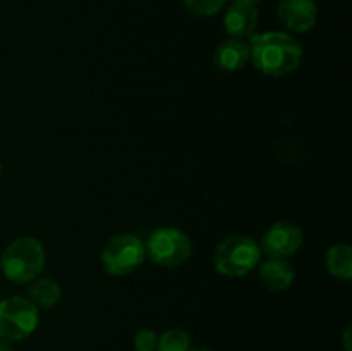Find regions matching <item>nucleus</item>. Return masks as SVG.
<instances>
[{"instance_id":"f257e3e1","label":"nucleus","mask_w":352,"mask_h":351,"mask_svg":"<svg viewBox=\"0 0 352 351\" xmlns=\"http://www.w3.org/2000/svg\"><path fill=\"white\" fill-rule=\"evenodd\" d=\"M250 50L254 67L274 78L296 71L302 61L301 45L280 31L251 34Z\"/></svg>"},{"instance_id":"f03ea898","label":"nucleus","mask_w":352,"mask_h":351,"mask_svg":"<svg viewBox=\"0 0 352 351\" xmlns=\"http://www.w3.org/2000/svg\"><path fill=\"white\" fill-rule=\"evenodd\" d=\"M45 265L43 244L34 237H17L3 250L0 268L9 281L28 284L36 279Z\"/></svg>"},{"instance_id":"7ed1b4c3","label":"nucleus","mask_w":352,"mask_h":351,"mask_svg":"<svg viewBox=\"0 0 352 351\" xmlns=\"http://www.w3.org/2000/svg\"><path fill=\"white\" fill-rule=\"evenodd\" d=\"M261 250L256 241L243 234H232L219 243L213 253L217 272L227 277H243L260 264Z\"/></svg>"},{"instance_id":"20e7f679","label":"nucleus","mask_w":352,"mask_h":351,"mask_svg":"<svg viewBox=\"0 0 352 351\" xmlns=\"http://www.w3.org/2000/svg\"><path fill=\"white\" fill-rule=\"evenodd\" d=\"M148 258L162 267H179L192 255L191 240L177 227H158L144 244Z\"/></svg>"},{"instance_id":"39448f33","label":"nucleus","mask_w":352,"mask_h":351,"mask_svg":"<svg viewBox=\"0 0 352 351\" xmlns=\"http://www.w3.org/2000/svg\"><path fill=\"white\" fill-rule=\"evenodd\" d=\"M146 258L144 243L134 234L113 236L102 250V265L107 274L122 277L129 275L140 267Z\"/></svg>"},{"instance_id":"423d86ee","label":"nucleus","mask_w":352,"mask_h":351,"mask_svg":"<svg viewBox=\"0 0 352 351\" xmlns=\"http://www.w3.org/2000/svg\"><path fill=\"white\" fill-rule=\"evenodd\" d=\"M40 323L38 308L23 296H10L0 301V337L21 341L36 330Z\"/></svg>"},{"instance_id":"0eeeda50","label":"nucleus","mask_w":352,"mask_h":351,"mask_svg":"<svg viewBox=\"0 0 352 351\" xmlns=\"http://www.w3.org/2000/svg\"><path fill=\"white\" fill-rule=\"evenodd\" d=\"M302 241L301 227L291 222H277L265 233L261 250L270 258H287L301 248Z\"/></svg>"},{"instance_id":"6e6552de","label":"nucleus","mask_w":352,"mask_h":351,"mask_svg":"<svg viewBox=\"0 0 352 351\" xmlns=\"http://www.w3.org/2000/svg\"><path fill=\"white\" fill-rule=\"evenodd\" d=\"M277 12L285 28L296 33H306L315 28L318 7L315 0H280Z\"/></svg>"},{"instance_id":"1a4fd4ad","label":"nucleus","mask_w":352,"mask_h":351,"mask_svg":"<svg viewBox=\"0 0 352 351\" xmlns=\"http://www.w3.org/2000/svg\"><path fill=\"white\" fill-rule=\"evenodd\" d=\"M256 24V6L241 2V0H234V3H230L226 16H223V30H226V33L232 38H239V40L254 34Z\"/></svg>"},{"instance_id":"9d476101","label":"nucleus","mask_w":352,"mask_h":351,"mask_svg":"<svg viewBox=\"0 0 352 351\" xmlns=\"http://www.w3.org/2000/svg\"><path fill=\"white\" fill-rule=\"evenodd\" d=\"M215 65L222 71H239L248 62L251 61L250 43L239 40V38H230L220 43L213 54Z\"/></svg>"},{"instance_id":"9b49d317","label":"nucleus","mask_w":352,"mask_h":351,"mask_svg":"<svg viewBox=\"0 0 352 351\" xmlns=\"http://www.w3.org/2000/svg\"><path fill=\"white\" fill-rule=\"evenodd\" d=\"M260 279L270 291H285L294 282V268L284 258H270L260 265Z\"/></svg>"},{"instance_id":"f8f14e48","label":"nucleus","mask_w":352,"mask_h":351,"mask_svg":"<svg viewBox=\"0 0 352 351\" xmlns=\"http://www.w3.org/2000/svg\"><path fill=\"white\" fill-rule=\"evenodd\" d=\"M28 295H30V301L36 308L38 306L40 308H54L60 301L62 289L54 279H38L28 288Z\"/></svg>"},{"instance_id":"ddd939ff","label":"nucleus","mask_w":352,"mask_h":351,"mask_svg":"<svg viewBox=\"0 0 352 351\" xmlns=\"http://www.w3.org/2000/svg\"><path fill=\"white\" fill-rule=\"evenodd\" d=\"M329 272L339 281H349L352 277V250L349 244H333L327 253Z\"/></svg>"},{"instance_id":"4468645a","label":"nucleus","mask_w":352,"mask_h":351,"mask_svg":"<svg viewBox=\"0 0 352 351\" xmlns=\"http://www.w3.org/2000/svg\"><path fill=\"white\" fill-rule=\"evenodd\" d=\"M191 336L182 329H168L158 337L155 351H189Z\"/></svg>"},{"instance_id":"2eb2a0df","label":"nucleus","mask_w":352,"mask_h":351,"mask_svg":"<svg viewBox=\"0 0 352 351\" xmlns=\"http://www.w3.org/2000/svg\"><path fill=\"white\" fill-rule=\"evenodd\" d=\"M182 6L195 16L208 17L222 10L226 0H182Z\"/></svg>"},{"instance_id":"dca6fc26","label":"nucleus","mask_w":352,"mask_h":351,"mask_svg":"<svg viewBox=\"0 0 352 351\" xmlns=\"http://www.w3.org/2000/svg\"><path fill=\"white\" fill-rule=\"evenodd\" d=\"M158 336L151 329H141L134 336V346L136 351H155L157 350Z\"/></svg>"},{"instance_id":"f3484780","label":"nucleus","mask_w":352,"mask_h":351,"mask_svg":"<svg viewBox=\"0 0 352 351\" xmlns=\"http://www.w3.org/2000/svg\"><path fill=\"white\" fill-rule=\"evenodd\" d=\"M351 329H346V332H344V344H346V351H351Z\"/></svg>"},{"instance_id":"a211bd4d","label":"nucleus","mask_w":352,"mask_h":351,"mask_svg":"<svg viewBox=\"0 0 352 351\" xmlns=\"http://www.w3.org/2000/svg\"><path fill=\"white\" fill-rule=\"evenodd\" d=\"M0 351H12L10 344L7 343V339H3V337H0Z\"/></svg>"},{"instance_id":"6ab92c4d","label":"nucleus","mask_w":352,"mask_h":351,"mask_svg":"<svg viewBox=\"0 0 352 351\" xmlns=\"http://www.w3.org/2000/svg\"><path fill=\"white\" fill-rule=\"evenodd\" d=\"M189 351H212V350H208V348H205V346H199V348H191Z\"/></svg>"},{"instance_id":"aec40b11","label":"nucleus","mask_w":352,"mask_h":351,"mask_svg":"<svg viewBox=\"0 0 352 351\" xmlns=\"http://www.w3.org/2000/svg\"><path fill=\"white\" fill-rule=\"evenodd\" d=\"M241 2H248V3H258V2H261V0H241Z\"/></svg>"},{"instance_id":"412c9836","label":"nucleus","mask_w":352,"mask_h":351,"mask_svg":"<svg viewBox=\"0 0 352 351\" xmlns=\"http://www.w3.org/2000/svg\"><path fill=\"white\" fill-rule=\"evenodd\" d=\"M0 176H2V165H0Z\"/></svg>"}]
</instances>
